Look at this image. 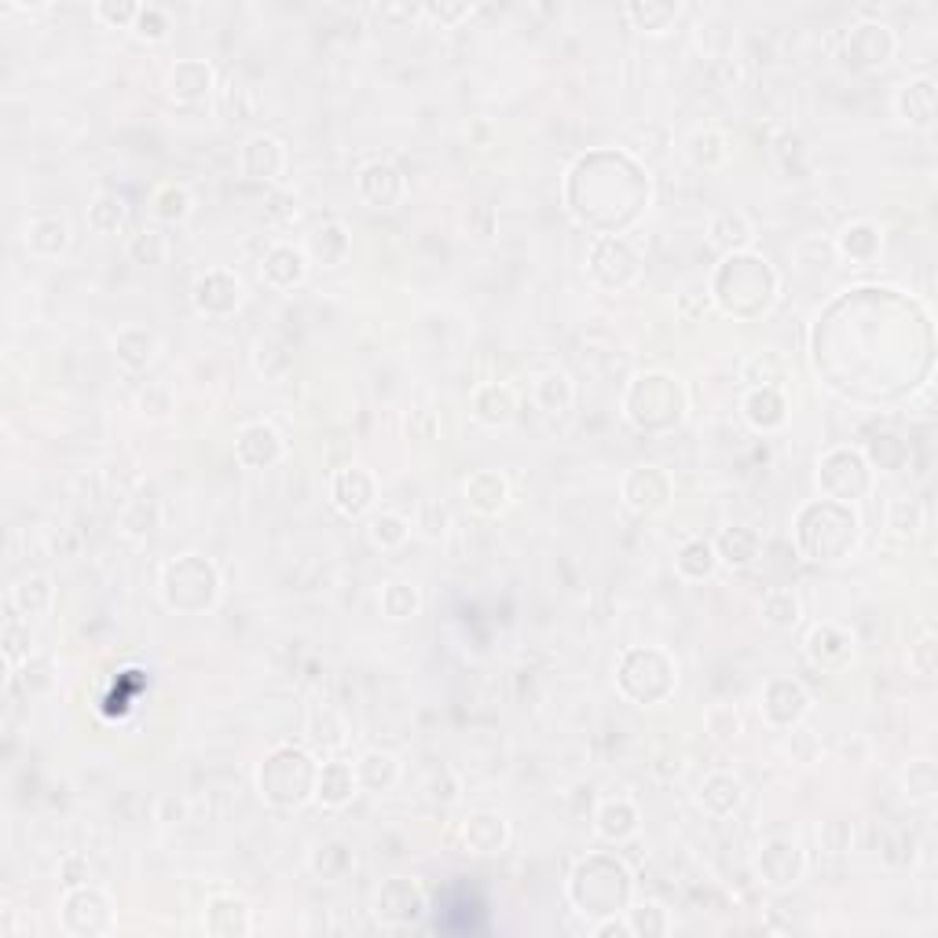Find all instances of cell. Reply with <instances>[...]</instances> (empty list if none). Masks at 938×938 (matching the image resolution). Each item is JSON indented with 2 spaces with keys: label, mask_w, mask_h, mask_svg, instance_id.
Returning <instances> with one entry per match:
<instances>
[{
  "label": "cell",
  "mask_w": 938,
  "mask_h": 938,
  "mask_svg": "<svg viewBox=\"0 0 938 938\" xmlns=\"http://www.w3.org/2000/svg\"><path fill=\"white\" fill-rule=\"evenodd\" d=\"M715 297L730 316H759L778 297V272L756 254H730L715 275Z\"/></svg>",
  "instance_id": "1"
},
{
  "label": "cell",
  "mask_w": 938,
  "mask_h": 938,
  "mask_svg": "<svg viewBox=\"0 0 938 938\" xmlns=\"http://www.w3.org/2000/svg\"><path fill=\"white\" fill-rule=\"evenodd\" d=\"M316 762L301 748H279L260 767V796L279 807H301L308 796H316Z\"/></svg>",
  "instance_id": "2"
},
{
  "label": "cell",
  "mask_w": 938,
  "mask_h": 938,
  "mask_svg": "<svg viewBox=\"0 0 938 938\" xmlns=\"http://www.w3.org/2000/svg\"><path fill=\"white\" fill-rule=\"evenodd\" d=\"M162 583H166V602L172 608H183V613H188V594L198 591L213 605L220 579H217V568H213L206 557L183 554V557L172 561V565H166V579H162Z\"/></svg>",
  "instance_id": "3"
},
{
  "label": "cell",
  "mask_w": 938,
  "mask_h": 938,
  "mask_svg": "<svg viewBox=\"0 0 938 938\" xmlns=\"http://www.w3.org/2000/svg\"><path fill=\"white\" fill-rule=\"evenodd\" d=\"M895 30L887 23H855L844 41V60L855 66V70H879L887 60L895 55Z\"/></svg>",
  "instance_id": "4"
},
{
  "label": "cell",
  "mask_w": 938,
  "mask_h": 938,
  "mask_svg": "<svg viewBox=\"0 0 938 938\" xmlns=\"http://www.w3.org/2000/svg\"><path fill=\"white\" fill-rule=\"evenodd\" d=\"M810 711V693L796 679H773L762 690V719L778 730H792Z\"/></svg>",
  "instance_id": "5"
},
{
  "label": "cell",
  "mask_w": 938,
  "mask_h": 938,
  "mask_svg": "<svg viewBox=\"0 0 938 938\" xmlns=\"http://www.w3.org/2000/svg\"><path fill=\"white\" fill-rule=\"evenodd\" d=\"M374 477H371V470H363V466H345V470H337L334 473V485H331V499H334V506L342 510L345 517H360V514H367V510H371V502H374Z\"/></svg>",
  "instance_id": "6"
},
{
  "label": "cell",
  "mask_w": 938,
  "mask_h": 938,
  "mask_svg": "<svg viewBox=\"0 0 938 938\" xmlns=\"http://www.w3.org/2000/svg\"><path fill=\"white\" fill-rule=\"evenodd\" d=\"M624 499H627V506L642 510V514H653V510H664L667 499H671V480L656 466H638L624 477Z\"/></svg>",
  "instance_id": "7"
},
{
  "label": "cell",
  "mask_w": 938,
  "mask_h": 938,
  "mask_svg": "<svg viewBox=\"0 0 938 938\" xmlns=\"http://www.w3.org/2000/svg\"><path fill=\"white\" fill-rule=\"evenodd\" d=\"M807 656L821 671H839L855 660V638L836 624H818L807 638Z\"/></svg>",
  "instance_id": "8"
},
{
  "label": "cell",
  "mask_w": 938,
  "mask_h": 938,
  "mask_svg": "<svg viewBox=\"0 0 938 938\" xmlns=\"http://www.w3.org/2000/svg\"><path fill=\"white\" fill-rule=\"evenodd\" d=\"M895 111L898 118H902L905 125H913V129L927 132L935 125V81L931 77H913V81H905L902 89L895 92Z\"/></svg>",
  "instance_id": "9"
},
{
  "label": "cell",
  "mask_w": 938,
  "mask_h": 938,
  "mask_svg": "<svg viewBox=\"0 0 938 938\" xmlns=\"http://www.w3.org/2000/svg\"><path fill=\"white\" fill-rule=\"evenodd\" d=\"M356 188H360V195L371 202V206L389 209V206H396V202L403 198L408 183H403L400 169L389 166V162H371V166L360 169V180H356Z\"/></svg>",
  "instance_id": "10"
},
{
  "label": "cell",
  "mask_w": 938,
  "mask_h": 938,
  "mask_svg": "<svg viewBox=\"0 0 938 938\" xmlns=\"http://www.w3.org/2000/svg\"><path fill=\"white\" fill-rule=\"evenodd\" d=\"M195 308L206 316H228L239 308V279L224 272V268H213L195 283Z\"/></svg>",
  "instance_id": "11"
},
{
  "label": "cell",
  "mask_w": 938,
  "mask_h": 938,
  "mask_svg": "<svg viewBox=\"0 0 938 938\" xmlns=\"http://www.w3.org/2000/svg\"><path fill=\"white\" fill-rule=\"evenodd\" d=\"M158 525H162L158 488L140 485L137 491H132V499H125V506H121V531L132 539H147Z\"/></svg>",
  "instance_id": "12"
},
{
  "label": "cell",
  "mask_w": 938,
  "mask_h": 938,
  "mask_svg": "<svg viewBox=\"0 0 938 938\" xmlns=\"http://www.w3.org/2000/svg\"><path fill=\"white\" fill-rule=\"evenodd\" d=\"M308 275V254L297 246H286L279 243L265 254V260H260V279H265L268 286L275 290H290L297 286L301 279Z\"/></svg>",
  "instance_id": "13"
},
{
  "label": "cell",
  "mask_w": 938,
  "mask_h": 938,
  "mask_svg": "<svg viewBox=\"0 0 938 938\" xmlns=\"http://www.w3.org/2000/svg\"><path fill=\"white\" fill-rule=\"evenodd\" d=\"M235 454H239V462H243V466H254V470L272 466L279 454H283V437H279L272 425L254 422V425H246V429L239 433Z\"/></svg>",
  "instance_id": "14"
},
{
  "label": "cell",
  "mask_w": 938,
  "mask_h": 938,
  "mask_svg": "<svg viewBox=\"0 0 938 938\" xmlns=\"http://www.w3.org/2000/svg\"><path fill=\"white\" fill-rule=\"evenodd\" d=\"M356 788H360V778H356V767L352 762H323L319 767V778H316V796L323 807H345L352 802Z\"/></svg>",
  "instance_id": "15"
},
{
  "label": "cell",
  "mask_w": 938,
  "mask_h": 938,
  "mask_svg": "<svg viewBox=\"0 0 938 938\" xmlns=\"http://www.w3.org/2000/svg\"><path fill=\"white\" fill-rule=\"evenodd\" d=\"M166 89L172 100H180V103L206 100L213 89V66L202 60H180L166 77Z\"/></svg>",
  "instance_id": "16"
},
{
  "label": "cell",
  "mask_w": 938,
  "mask_h": 938,
  "mask_svg": "<svg viewBox=\"0 0 938 938\" xmlns=\"http://www.w3.org/2000/svg\"><path fill=\"white\" fill-rule=\"evenodd\" d=\"M836 254L847 257L850 265H873V260L884 254V235H879V228L869 224V220H855V224H847L839 231Z\"/></svg>",
  "instance_id": "17"
},
{
  "label": "cell",
  "mask_w": 938,
  "mask_h": 938,
  "mask_svg": "<svg viewBox=\"0 0 938 938\" xmlns=\"http://www.w3.org/2000/svg\"><path fill=\"white\" fill-rule=\"evenodd\" d=\"M422 909H425V898L419 891V884H411L408 876H393L378 891V913L389 916V921H414Z\"/></svg>",
  "instance_id": "18"
},
{
  "label": "cell",
  "mask_w": 938,
  "mask_h": 938,
  "mask_svg": "<svg viewBox=\"0 0 938 938\" xmlns=\"http://www.w3.org/2000/svg\"><path fill=\"white\" fill-rule=\"evenodd\" d=\"M759 873L767 876V884H796L802 873V850L792 839H773L767 850L759 855Z\"/></svg>",
  "instance_id": "19"
},
{
  "label": "cell",
  "mask_w": 938,
  "mask_h": 938,
  "mask_svg": "<svg viewBox=\"0 0 938 938\" xmlns=\"http://www.w3.org/2000/svg\"><path fill=\"white\" fill-rule=\"evenodd\" d=\"M239 162H243L246 177L272 180V177H279V172H283V166H286V151H283V143L272 140V137H254V140H246L243 158H239Z\"/></svg>",
  "instance_id": "20"
},
{
  "label": "cell",
  "mask_w": 938,
  "mask_h": 938,
  "mask_svg": "<svg viewBox=\"0 0 938 938\" xmlns=\"http://www.w3.org/2000/svg\"><path fill=\"white\" fill-rule=\"evenodd\" d=\"M711 547H715V554H719L722 565H730V568H748V565H756V557H759V550H762L759 536H756V531H751V528H744V525L727 528L719 539H715Z\"/></svg>",
  "instance_id": "21"
},
{
  "label": "cell",
  "mask_w": 938,
  "mask_h": 938,
  "mask_svg": "<svg viewBox=\"0 0 938 938\" xmlns=\"http://www.w3.org/2000/svg\"><path fill=\"white\" fill-rule=\"evenodd\" d=\"M154 352H158V337L147 326H125L114 337V356H118L125 371H143L154 360Z\"/></svg>",
  "instance_id": "22"
},
{
  "label": "cell",
  "mask_w": 938,
  "mask_h": 938,
  "mask_svg": "<svg viewBox=\"0 0 938 938\" xmlns=\"http://www.w3.org/2000/svg\"><path fill=\"white\" fill-rule=\"evenodd\" d=\"M466 499L470 506L477 510V514H499L502 506H506L510 499V485L506 477L496 470H480L473 473V477L466 480Z\"/></svg>",
  "instance_id": "23"
},
{
  "label": "cell",
  "mask_w": 938,
  "mask_h": 938,
  "mask_svg": "<svg viewBox=\"0 0 938 938\" xmlns=\"http://www.w3.org/2000/svg\"><path fill=\"white\" fill-rule=\"evenodd\" d=\"M26 246L37 257H60L70 246V224L63 217H34L26 224Z\"/></svg>",
  "instance_id": "24"
},
{
  "label": "cell",
  "mask_w": 938,
  "mask_h": 938,
  "mask_svg": "<svg viewBox=\"0 0 938 938\" xmlns=\"http://www.w3.org/2000/svg\"><path fill=\"white\" fill-rule=\"evenodd\" d=\"M708 239L719 249H727V254H741L744 246H751L756 228H751V220L744 217L741 209H727V213H719V217H711Z\"/></svg>",
  "instance_id": "25"
},
{
  "label": "cell",
  "mask_w": 938,
  "mask_h": 938,
  "mask_svg": "<svg viewBox=\"0 0 938 938\" xmlns=\"http://www.w3.org/2000/svg\"><path fill=\"white\" fill-rule=\"evenodd\" d=\"M462 839L473 855H496L506 844V821L499 814H470L462 821Z\"/></svg>",
  "instance_id": "26"
},
{
  "label": "cell",
  "mask_w": 938,
  "mask_h": 938,
  "mask_svg": "<svg viewBox=\"0 0 938 938\" xmlns=\"http://www.w3.org/2000/svg\"><path fill=\"white\" fill-rule=\"evenodd\" d=\"M744 414L756 429H778L785 425V396L781 389H767V385H756L748 396H744Z\"/></svg>",
  "instance_id": "27"
},
{
  "label": "cell",
  "mask_w": 938,
  "mask_h": 938,
  "mask_svg": "<svg viewBox=\"0 0 938 938\" xmlns=\"http://www.w3.org/2000/svg\"><path fill=\"white\" fill-rule=\"evenodd\" d=\"M517 411V400L514 393H510V385H480L477 396H473V414H477L485 425H506L510 419H514Z\"/></svg>",
  "instance_id": "28"
},
{
  "label": "cell",
  "mask_w": 938,
  "mask_h": 938,
  "mask_svg": "<svg viewBox=\"0 0 938 938\" xmlns=\"http://www.w3.org/2000/svg\"><path fill=\"white\" fill-rule=\"evenodd\" d=\"M594 828H598V833H602L605 839H616V844H620V839H627V836H634V833H638V810H634V802H631V799H608V802H602V807H598V814H594Z\"/></svg>",
  "instance_id": "29"
},
{
  "label": "cell",
  "mask_w": 938,
  "mask_h": 938,
  "mask_svg": "<svg viewBox=\"0 0 938 938\" xmlns=\"http://www.w3.org/2000/svg\"><path fill=\"white\" fill-rule=\"evenodd\" d=\"M8 608H12L15 616H23V620L44 616L48 608H52V583H48L44 576H26L23 583L8 594Z\"/></svg>",
  "instance_id": "30"
},
{
  "label": "cell",
  "mask_w": 938,
  "mask_h": 938,
  "mask_svg": "<svg viewBox=\"0 0 938 938\" xmlns=\"http://www.w3.org/2000/svg\"><path fill=\"white\" fill-rule=\"evenodd\" d=\"M679 12L682 8L671 4V0H631V4L624 8V15L645 34H667V26L679 18Z\"/></svg>",
  "instance_id": "31"
},
{
  "label": "cell",
  "mask_w": 938,
  "mask_h": 938,
  "mask_svg": "<svg viewBox=\"0 0 938 938\" xmlns=\"http://www.w3.org/2000/svg\"><path fill=\"white\" fill-rule=\"evenodd\" d=\"M741 802V781L733 773H711L708 781L701 785V807L711 810V814H733Z\"/></svg>",
  "instance_id": "32"
},
{
  "label": "cell",
  "mask_w": 938,
  "mask_h": 938,
  "mask_svg": "<svg viewBox=\"0 0 938 938\" xmlns=\"http://www.w3.org/2000/svg\"><path fill=\"white\" fill-rule=\"evenodd\" d=\"M696 37H701V48L704 52L711 55V60H719V63H727L730 60V52H733V41H737V26L730 23L727 15H708V18H701V26H696Z\"/></svg>",
  "instance_id": "33"
},
{
  "label": "cell",
  "mask_w": 938,
  "mask_h": 938,
  "mask_svg": "<svg viewBox=\"0 0 938 938\" xmlns=\"http://www.w3.org/2000/svg\"><path fill=\"white\" fill-rule=\"evenodd\" d=\"M345 249H348V235H345L342 224H334V220H331V224H319L312 235H308V257H312L316 265H323V268L342 265Z\"/></svg>",
  "instance_id": "34"
},
{
  "label": "cell",
  "mask_w": 938,
  "mask_h": 938,
  "mask_svg": "<svg viewBox=\"0 0 938 938\" xmlns=\"http://www.w3.org/2000/svg\"><path fill=\"white\" fill-rule=\"evenodd\" d=\"M674 568L685 576V579H708L715 568H719V554H715V547L708 543V539H690L679 557H674Z\"/></svg>",
  "instance_id": "35"
},
{
  "label": "cell",
  "mask_w": 938,
  "mask_h": 938,
  "mask_svg": "<svg viewBox=\"0 0 938 938\" xmlns=\"http://www.w3.org/2000/svg\"><path fill=\"white\" fill-rule=\"evenodd\" d=\"M396 773H400V762H396V756H389V751H367V756L356 762V778L371 792L389 788L396 781Z\"/></svg>",
  "instance_id": "36"
},
{
  "label": "cell",
  "mask_w": 938,
  "mask_h": 938,
  "mask_svg": "<svg viewBox=\"0 0 938 938\" xmlns=\"http://www.w3.org/2000/svg\"><path fill=\"white\" fill-rule=\"evenodd\" d=\"M802 616V605L799 598L785 591V587H773V591L762 594V620H767L770 627H778V631H785V627H796Z\"/></svg>",
  "instance_id": "37"
},
{
  "label": "cell",
  "mask_w": 938,
  "mask_h": 938,
  "mask_svg": "<svg viewBox=\"0 0 938 938\" xmlns=\"http://www.w3.org/2000/svg\"><path fill=\"white\" fill-rule=\"evenodd\" d=\"M121 224H125V198L114 195V191L95 195V202L89 206V228L95 235H114Z\"/></svg>",
  "instance_id": "38"
},
{
  "label": "cell",
  "mask_w": 938,
  "mask_h": 938,
  "mask_svg": "<svg viewBox=\"0 0 938 938\" xmlns=\"http://www.w3.org/2000/svg\"><path fill=\"white\" fill-rule=\"evenodd\" d=\"M536 403L547 414L568 411V403H573V382H568V374H561V371L543 374V378L536 382Z\"/></svg>",
  "instance_id": "39"
},
{
  "label": "cell",
  "mask_w": 938,
  "mask_h": 938,
  "mask_svg": "<svg viewBox=\"0 0 938 938\" xmlns=\"http://www.w3.org/2000/svg\"><path fill=\"white\" fill-rule=\"evenodd\" d=\"M378 602H382V613L389 616V620H411V616L419 613V591H414L411 583H400V579H393V583L382 587Z\"/></svg>",
  "instance_id": "40"
},
{
  "label": "cell",
  "mask_w": 938,
  "mask_h": 938,
  "mask_svg": "<svg viewBox=\"0 0 938 938\" xmlns=\"http://www.w3.org/2000/svg\"><path fill=\"white\" fill-rule=\"evenodd\" d=\"M129 257L137 265H162L169 257V239L162 235L158 228H140L137 235L129 239Z\"/></svg>",
  "instance_id": "41"
},
{
  "label": "cell",
  "mask_w": 938,
  "mask_h": 938,
  "mask_svg": "<svg viewBox=\"0 0 938 938\" xmlns=\"http://www.w3.org/2000/svg\"><path fill=\"white\" fill-rule=\"evenodd\" d=\"M371 543L374 547H382V550H396V547H403L408 543V536H411V521L408 517H400V514H382V517H374L371 521Z\"/></svg>",
  "instance_id": "42"
},
{
  "label": "cell",
  "mask_w": 938,
  "mask_h": 938,
  "mask_svg": "<svg viewBox=\"0 0 938 938\" xmlns=\"http://www.w3.org/2000/svg\"><path fill=\"white\" fill-rule=\"evenodd\" d=\"M151 213H154L158 220H183V217L191 213L188 188H180V183H166V188H158V191H154Z\"/></svg>",
  "instance_id": "43"
},
{
  "label": "cell",
  "mask_w": 938,
  "mask_h": 938,
  "mask_svg": "<svg viewBox=\"0 0 938 938\" xmlns=\"http://www.w3.org/2000/svg\"><path fill=\"white\" fill-rule=\"evenodd\" d=\"M938 792V773L931 759H916L905 770V796L916 802H927Z\"/></svg>",
  "instance_id": "44"
},
{
  "label": "cell",
  "mask_w": 938,
  "mask_h": 938,
  "mask_svg": "<svg viewBox=\"0 0 938 938\" xmlns=\"http://www.w3.org/2000/svg\"><path fill=\"white\" fill-rule=\"evenodd\" d=\"M414 528H419L425 539H440L444 531L451 528L448 506H444V502H437V499H422L419 510H414Z\"/></svg>",
  "instance_id": "45"
},
{
  "label": "cell",
  "mask_w": 938,
  "mask_h": 938,
  "mask_svg": "<svg viewBox=\"0 0 938 938\" xmlns=\"http://www.w3.org/2000/svg\"><path fill=\"white\" fill-rule=\"evenodd\" d=\"M744 378L756 385H767V389H781V382H785V360H781L778 352H762L756 360H748Z\"/></svg>",
  "instance_id": "46"
},
{
  "label": "cell",
  "mask_w": 938,
  "mask_h": 938,
  "mask_svg": "<svg viewBox=\"0 0 938 938\" xmlns=\"http://www.w3.org/2000/svg\"><path fill=\"white\" fill-rule=\"evenodd\" d=\"M887 528H895L898 536H916L924 528V506L916 499H895L887 510Z\"/></svg>",
  "instance_id": "47"
},
{
  "label": "cell",
  "mask_w": 938,
  "mask_h": 938,
  "mask_svg": "<svg viewBox=\"0 0 938 938\" xmlns=\"http://www.w3.org/2000/svg\"><path fill=\"white\" fill-rule=\"evenodd\" d=\"M30 656H34L30 627L18 624V616L12 613L8 616V627H4V660H8V667H15V664H26Z\"/></svg>",
  "instance_id": "48"
},
{
  "label": "cell",
  "mask_w": 938,
  "mask_h": 938,
  "mask_svg": "<svg viewBox=\"0 0 938 938\" xmlns=\"http://www.w3.org/2000/svg\"><path fill=\"white\" fill-rule=\"evenodd\" d=\"M132 34L143 37V41H166L169 34V12L158 4H140V15L132 23Z\"/></svg>",
  "instance_id": "49"
},
{
  "label": "cell",
  "mask_w": 938,
  "mask_h": 938,
  "mask_svg": "<svg viewBox=\"0 0 938 938\" xmlns=\"http://www.w3.org/2000/svg\"><path fill=\"white\" fill-rule=\"evenodd\" d=\"M935 653H938V645H935V631H931V624H924L921 627V638H916L913 645H909V667H913L916 674H924V679H931L935 674Z\"/></svg>",
  "instance_id": "50"
},
{
  "label": "cell",
  "mask_w": 938,
  "mask_h": 938,
  "mask_svg": "<svg viewBox=\"0 0 938 938\" xmlns=\"http://www.w3.org/2000/svg\"><path fill=\"white\" fill-rule=\"evenodd\" d=\"M690 154L693 162H701V166H722L727 162V140L719 137V132H696V137L690 140Z\"/></svg>",
  "instance_id": "51"
},
{
  "label": "cell",
  "mask_w": 938,
  "mask_h": 938,
  "mask_svg": "<svg viewBox=\"0 0 938 938\" xmlns=\"http://www.w3.org/2000/svg\"><path fill=\"white\" fill-rule=\"evenodd\" d=\"M708 733L715 741L730 744L741 733V711L730 708V704H715V708L708 711Z\"/></svg>",
  "instance_id": "52"
},
{
  "label": "cell",
  "mask_w": 938,
  "mask_h": 938,
  "mask_svg": "<svg viewBox=\"0 0 938 938\" xmlns=\"http://www.w3.org/2000/svg\"><path fill=\"white\" fill-rule=\"evenodd\" d=\"M92 15L111 26V30H125V26L132 30V23H137V15H140V4H132V0L106 4V0H100V4H92Z\"/></svg>",
  "instance_id": "53"
},
{
  "label": "cell",
  "mask_w": 938,
  "mask_h": 938,
  "mask_svg": "<svg viewBox=\"0 0 938 938\" xmlns=\"http://www.w3.org/2000/svg\"><path fill=\"white\" fill-rule=\"evenodd\" d=\"M850 839H855V828H850V821H844V818H833L821 825V847L833 850V855L850 850Z\"/></svg>",
  "instance_id": "54"
},
{
  "label": "cell",
  "mask_w": 938,
  "mask_h": 938,
  "mask_svg": "<svg viewBox=\"0 0 938 938\" xmlns=\"http://www.w3.org/2000/svg\"><path fill=\"white\" fill-rule=\"evenodd\" d=\"M23 685L30 693L52 690V660H44V656H30V660L23 664Z\"/></svg>",
  "instance_id": "55"
},
{
  "label": "cell",
  "mask_w": 938,
  "mask_h": 938,
  "mask_svg": "<svg viewBox=\"0 0 938 938\" xmlns=\"http://www.w3.org/2000/svg\"><path fill=\"white\" fill-rule=\"evenodd\" d=\"M631 931H645V935H664L667 931V921H664V909L660 905H638L631 909Z\"/></svg>",
  "instance_id": "56"
},
{
  "label": "cell",
  "mask_w": 938,
  "mask_h": 938,
  "mask_svg": "<svg viewBox=\"0 0 938 938\" xmlns=\"http://www.w3.org/2000/svg\"><path fill=\"white\" fill-rule=\"evenodd\" d=\"M140 411L151 414V419H166L172 411V393L166 385H147V389L140 393Z\"/></svg>",
  "instance_id": "57"
},
{
  "label": "cell",
  "mask_w": 938,
  "mask_h": 938,
  "mask_svg": "<svg viewBox=\"0 0 938 938\" xmlns=\"http://www.w3.org/2000/svg\"><path fill=\"white\" fill-rule=\"evenodd\" d=\"M419 15L433 18V23H440V26H451V23H459V18H470L473 4H425L419 8Z\"/></svg>",
  "instance_id": "58"
},
{
  "label": "cell",
  "mask_w": 938,
  "mask_h": 938,
  "mask_svg": "<svg viewBox=\"0 0 938 938\" xmlns=\"http://www.w3.org/2000/svg\"><path fill=\"white\" fill-rule=\"evenodd\" d=\"M60 876H63V884L70 887H81V884H89V862H85L81 855H70V858H63V865H60Z\"/></svg>",
  "instance_id": "59"
}]
</instances>
